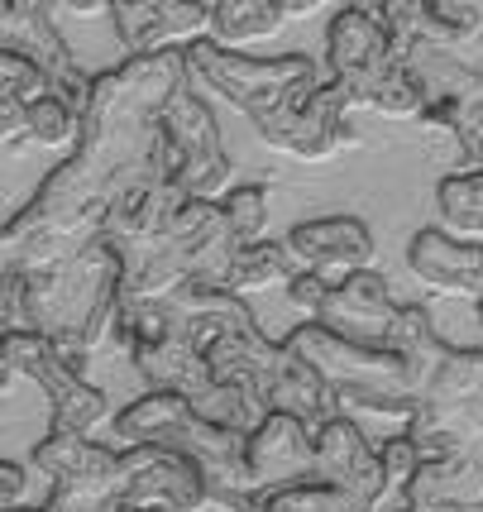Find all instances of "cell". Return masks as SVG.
Segmentation results:
<instances>
[{
	"instance_id": "cell-1",
	"label": "cell",
	"mask_w": 483,
	"mask_h": 512,
	"mask_svg": "<svg viewBox=\"0 0 483 512\" xmlns=\"http://www.w3.org/2000/svg\"><path fill=\"white\" fill-rule=\"evenodd\" d=\"M187 77L192 67L182 48L139 53L96 77L82 134L67 163H58L34 192V201L15 211L0 230V268L39 273L82 254L101 240L110 201L130 182L163 168L173 173L163 111Z\"/></svg>"
},
{
	"instance_id": "cell-2",
	"label": "cell",
	"mask_w": 483,
	"mask_h": 512,
	"mask_svg": "<svg viewBox=\"0 0 483 512\" xmlns=\"http://www.w3.org/2000/svg\"><path fill=\"white\" fill-rule=\"evenodd\" d=\"M120 288H125V264L106 240H96L82 254L39 273L0 268V316L5 331L48 335L82 369L120 316Z\"/></svg>"
},
{
	"instance_id": "cell-3",
	"label": "cell",
	"mask_w": 483,
	"mask_h": 512,
	"mask_svg": "<svg viewBox=\"0 0 483 512\" xmlns=\"http://www.w3.org/2000/svg\"><path fill=\"white\" fill-rule=\"evenodd\" d=\"M115 335L125 345L139 379L149 383V393H177L197 407L206 422L230 426V431H259L268 407L249 398L244 388L216 379V369L206 364L201 345L192 340L187 321L173 302H120Z\"/></svg>"
},
{
	"instance_id": "cell-4",
	"label": "cell",
	"mask_w": 483,
	"mask_h": 512,
	"mask_svg": "<svg viewBox=\"0 0 483 512\" xmlns=\"http://www.w3.org/2000/svg\"><path fill=\"white\" fill-rule=\"evenodd\" d=\"M192 82L206 91H216L220 101H230L235 111L249 115V125L259 130L264 144H273L278 134L307 111V101L316 96V87L326 82L316 72V58L307 53H283V58H249L240 48L216 44L211 34L192 39L182 48Z\"/></svg>"
},
{
	"instance_id": "cell-5",
	"label": "cell",
	"mask_w": 483,
	"mask_h": 512,
	"mask_svg": "<svg viewBox=\"0 0 483 512\" xmlns=\"http://www.w3.org/2000/svg\"><path fill=\"white\" fill-rule=\"evenodd\" d=\"M235 254H240V240L230 230L225 206L220 201H187L154 245L120 259L125 264L120 302H168L182 283L230 288Z\"/></svg>"
},
{
	"instance_id": "cell-6",
	"label": "cell",
	"mask_w": 483,
	"mask_h": 512,
	"mask_svg": "<svg viewBox=\"0 0 483 512\" xmlns=\"http://www.w3.org/2000/svg\"><path fill=\"white\" fill-rule=\"evenodd\" d=\"M287 345L335 388L340 407L374 412V417H402V422L417 417L421 388L412 379V369H407V359L388 350V345H354L345 335L326 331L321 321L297 326L287 335Z\"/></svg>"
},
{
	"instance_id": "cell-7",
	"label": "cell",
	"mask_w": 483,
	"mask_h": 512,
	"mask_svg": "<svg viewBox=\"0 0 483 512\" xmlns=\"http://www.w3.org/2000/svg\"><path fill=\"white\" fill-rule=\"evenodd\" d=\"M421 460L483 455V350L450 345L431 388L421 393L417 417L407 422Z\"/></svg>"
},
{
	"instance_id": "cell-8",
	"label": "cell",
	"mask_w": 483,
	"mask_h": 512,
	"mask_svg": "<svg viewBox=\"0 0 483 512\" xmlns=\"http://www.w3.org/2000/svg\"><path fill=\"white\" fill-rule=\"evenodd\" d=\"M0 369H5V383L10 379L39 383V393L48 398L53 426H67V431L91 436V431L110 417L106 393H101L96 383L82 379V369L39 331H5L0 335Z\"/></svg>"
},
{
	"instance_id": "cell-9",
	"label": "cell",
	"mask_w": 483,
	"mask_h": 512,
	"mask_svg": "<svg viewBox=\"0 0 483 512\" xmlns=\"http://www.w3.org/2000/svg\"><path fill=\"white\" fill-rule=\"evenodd\" d=\"M163 134H168V154H173V182L192 201H220L235 182V163L220 144V125L211 101L187 77L177 96L163 111Z\"/></svg>"
},
{
	"instance_id": "cell-10",
	"label": "cell",
	"mask_w": 483,
	"mask_h": 512,
	"mask_svg": "<svg viewBox=\"0 0 483 512\" xmlns=\"http://www.w3.org/2000/svg\"><path fill=\"white\" fill-rule=\"evenodd\" d=\"M34 469L48 474V503H110L125 489V455L96 446L82 431L53 426L44 441L34 446Z\"/></svg>"
},
{
	"instance_id": "cell-11",
	"label": "cell",
	"mask_w": 483,
	"mask_h": 512,
	"mask_svg": "<svg viewBox=\"0 0 483 512\" xmlns=\"http://www.w3.org/2000/svg\"><path fill=\"white\" fill-rule=\"evenodd\" d=\"M326 67L330 77L345 87L350 106H364L374 111L378 91L388 87L397 67H402V53H397L393 34L378 20H369L364 10L345 5L335 20L326 24Z\"/></svg>"
},
{
	"instance_id": "cell-12",
	"label": "cell",
	"mask_w": 483,
	"mask_h": 512,
	"mask_svg": "<svg viewBox=\"0 0 483 512\" xmlns=\"http://www.w3.org/2000/svg\"><path fill=\"white\" fill-rule=\"evenodd\" d=\"M58 5L63 0H0V39H5V48L29 53L53 77V91L67 106L77 115H87L96 77H87L72 58L63 29H58Z\"/></svg>"
},
{
	"instance_id": "cell-13",
	"label": "cell",
	"mask_w": 483,
	"mask_h": 512,
	"mask_svg": "<svg viewBox=\"0 0 483 512\" xmlns=\"http://www.w3.org/2000/svg\"><path fill=\"white\" fill-rule=\"evenodd\" d=\"M125 489L120 503L139 512H197L211 503L206 469L168 446H125Z\"/></svg>"
},
{
	"instance_id": "cell-14",
	"label": "cell",
	"mask_w": 483,
	"mask_h": 512,
	"mask_svg": "<svg viewBox=\"0 0 483 512\" xmlns=\"http://www.w3.org/2000/svg\"><path fill=\"white\" fill-rule=\"evenodd\" d=\"M321 479V460H316V431L292 412H268L259 431H249V484L254 493L297 489V484H316Z\"/></svg>"
},
{
	"instance_id": "cell-15",
	"label": "cell",
	"mask_w": 483,
	"mask_h": 512,
	"mask_svg": "<svg viewBox=\"0 0 483 512\" xmlns=\"http://www.w3.org/2000/svg\"><path fill=\"white\" fill-rule=\"evenodd\" d=\"M187 192L173 182V173L163 168V173H149V178L130 182L120 197L110 201L106 211V225H101V240H106L120 259H130L139 249H149L173 225V216L187 206Z\"/></svg>"
},
{
	"instance_id": "cell-16",
	"label": "cell",
	"mask_w": 483,
	"mask_h": 512,
	"mask_svg": "<svg viewBox=\"0 0 483 512\" xmlns=\"http://www.w3.org/2000/svg\"><path fill=\"white\" fill-rule=\"evenodd\" d=\"M407 268L440 297L483 302V240H464L445 225H426L407 245Z\"/></svg>"
},
{
	"instance_id": "cell-17",
	"label": "cell",
	"mask_w": 483,
	"mask_h": 512,
	"mask_svg": "<svg viewBox=\"0 0 483 512\" xmlns=\"http://www.w3.org/2000/svg\"><path fill=\"white\" fill-rule=\"evenodd\" d=\"M316 460H321V484L350 493L364 512H383V455L350 417H335L316 431Z\"/></svg>"
},
{
	"instance_id": "cell-18",
	"label": "cell",
	"mask_w": 483,
	"mask_h": 512,
	"mask_svg": "<svg viewBox=\"0 0 483 512\" xmlns=\"http://www.w3.org/2000/svg\"><path fill=\"white\" fill-rule=\"evenodd\" d=\"M287 249L297 268H311V273H326L330 283L350 278L359 268L374 264V230L359 221V216H316V221H302L287 230Z\"/></svg>"
},
{
	"instance_id": "cell-19",
	"label": "cell",
	"mask_w": 483,
	"mask_h": 512,
	"mask_svg": "<svg viewBox=\"0 0 483 512\" xmlns=\"http://www.w3.org/2000/svg\"><path fill=\"white\" fill-rule=\"evenodd\" d=\"M397 307L393 302V288H388V278L374 273V268H359L350 278H340L326 297V312L316 316L326 331L345 335L354 345H388V331H393L397 321Z\"/></svg>"
},
{
	"instance_id": "cell-20",
	"label": "cell",
	"mask_w": 483,
	"mask_h": 512,
	"mask_svg": "<svg viewBox=\"0 0 483 512\" xmlns=\"http://www.w3.org/2000/svg\"><path fill=\"white\" fill-rule=\"evenodd\" d=\"M350 111L354 106H350V96H345V87H340L335 77H326V82L316 87V96L307 101V111L297 115L268 149L302 158V163H326V158L345 154V149H359Z\"/></svg>"
},
{
	"instance_id": "cell-21",
	"label": "cell",
	"mask_w": 483,
	"mask_h": 512,
	"mask_svg": "<svg viewBox=\"0 0 483 512\" xmlns=\"http://www.w3.org/2000/svg\"><path fill=\"white\" fill-rule=\"evenodd\" d=\"M110 24H115V39L125 44L130 58L187 48L192 39L211 34V15L182 10L177 0H110Z\"/></svg>"
},
{
	"instance_id": "cell-22",
	"label": "cell",
	"mask_w": 483,
	"mask_h": 512,
	"mask_svg": "<svg viewBox=\"0 0 483 512\" xmlns=\"http://www.w3.org/2000/svg\"><path fill=\"white\" fill-rule=\"evenodd\" d=\"M407 508L421 512H483V455L421 460L407 484Z\"/></svg>"
},
{
	"instance_id": "cell-23",
	"label": "cell",
	"mask_w": 483,
	"mask_h": 512,
	"mask_svg": "<svg viewBox=\"0 0 483 512\" xmlns=\"http://www.w3.org/2000/svg\"><path fill=\"white\" fill-rule=\"evenodd\" d=\"M388 350H397V355L407 359V369H412V379H417V388L426 393L431 388V379H436V369L445 364V355H450V345L440 340V331L431 326V312L426 307H402L393 321V331H388Z\"/></svg>"
},
{
	"instance_id": "cell-24",
	"label": "cell",
	"mask_w": 483,
	"mask_h": 512,
	"mask_svg": "<svg viewBox=\"0 0 483 512\" xmlns=\"http://www.w3.org/2000/svg\"><path fill=\"white\" fill-rule=\"evenodd\" d=\"M283 24H287L283 0H220L216 24H211V39L225 44V48H240V44L273 39Z\"/></svg>"
},
{
	"instance_id": "cell-25",
	"label": "cell",
	"mask_w": 483,
	"mask_h": 512,
	"mask_svg": "<svg viewBox=\"0 0 483 512\" xmlns=\"http://www.w3.org/2000/svg\"><path fill=\"white\" fill-rule=\"evenodd\" d=\"M421 29L464 58L483 63V0H426Z\"/></svg>"
},
{
	"instance_id": "cell-26",
	"label": "cell",
	"mask_w": 483,
	"mask_h": 512,
	"mask_svg": "<svg viewBox=\"0 0 483 512\" xmlns=\"http://www.w3.org/2000/svg\"><path fill=\"white\" fill-rule=\"evenodd\" d=\"M297 273V259H292V249L287 240H254V245H240L235 254V264H230V288L249 297V292H268L287 283Z\"/></svg>"
},
{
	"instance_id": "cell-27",
	"label": "cell",
	"mask_w": 483,
	"mask_h": 512,
	"mask_svg": "<svg viewBox=\"0 0 483 512\" xmlns=\"http://www.w3.org/2000/svg\"><path fill=\"white\" fill-rule=\"evenodd\" d=\"M436 216L464 240H483V173H450L436 182Z\"/></svg>"
},
{
	"instance_id": "cell-28",
	"label": "cell",
	"mask_w": 483,
	"mask_h": 512,
	"mask_svg": "<svg viewBox=\"0 0 483 512\" xmlns=\"http://www.w3.org/2000/svg\"><path fill=\"white\" fill-rule=\"evenodd\" d=\"M225 216H230V230L240 245H254V240H268V187L249 182V187H230L225 192Z\"/></svg>"
},
{
	"instance_id": "cell-29",
	"label": "cell",
	"mask_w": 483,
	"mask_h": 512,
	"mask_svg": "<svg viewBox=\"0 0 483 512\" xmlns=\"http://www.w3.org/2000/svg\"><path fill=\"white\" fill-rule=\"evenodd\" d=\"M29 125H34V144L58 149V144H77V134H82V115L72 111L58 91H48L44 101H34V106H29Z\"/></svg>"
},
{
	"instance_id": "cell-30",
	"label": "cell",
	"mask_w": 483,
	"mask_h": 512,
	"mask_svg": "<svg viewBox=\"0 0 483 512\" xmlns=\"http://www.w3.org/2000/svg\"><path fill=\"white\" fill-rule=\"evenodd\" d=\"M48 91H53V77L29 53H20V48L0 53V96H20V101L34 106V101H44Z\"/></svg>"
},
{
	"instance_id": "cell-31",
	"label": "cell",
	"mask_w": 483,
	"mask_h": 512,
	"mask_svg": "<svg viewBox=\"0 0 483 512\" xmlns=\"http://www.w3.org/2000/svg\"><path fill=\"white\" fill-rule=\"evenodd\" d=\"M383 455V503H397V508H407V484H412V474L421 469V450L417 441L402 431L393 436L388 446L378 450Z\"/></svg>"
},
{
	"instance_id": "cell-32",
	"label": "cell",
	"mask_w": 483,
	"mask_h": 512,
	"mask_svg": "<svg viewBox=\"0 0 483 512\" xmlns=\"http://www.w3.org/2000/svg\"><path fill=\"white\" fill-rule=\"evenodd\" d=\"M264 512H364L359 503H354L350 493L330 489V484H297V489H283L268 498Z\"/></svg>"
},
{
	"instance_id": "cell-33",
	"label": "cell",
	"mask_w": 483,
	"mask_h": 512,
	"mask_svg": "<svg viewBox=\"0 0 483 512\" xmlns=\"http://www.w3.org/2000/svg\"><path fill=\"white\" fill-rule=\"evenodd\" d=\"M330 288H335V283H330L326 273H311V268H297V273L287 278V302H292V307H297L302 316H311V321H316V316L326 312Z\"/></svg>"
},
{
	"instance_id": "cell-34",
	"label": "cell",
	"mask_w": 483,
	"mask_h": 512,
	"mask_svg": "<svg viewBox=\"0 0 483 512\" xmlns=\"http://www.w3.org/2000/svg\"><path fill=\"white\" fill-rule=\"evenodd\" d=\"M0 144H5V158H15L24 144H34L29 101H20V96H0Z\"/></svg>"
},
{
	"instance_id": "cell-35",
	"label": "cell",
	"mask_w": 483,
	"mask_h": 512,
	"mask_svg": "<svg viewBox=\"0 0 483 512\" xmlns=\"http://www.w3.org/2000/svg\"><path fill=\"white\" fill-rule=\"evenodd\" d=\"M24 493H29V469L20 460H0V512L24 508Z\"/></svg>"
},
{
	"instance_id": "cell-36",
	"label": "cell",
	"mask_w": 483,
	"mask_h": 512,
	"mask_svg": "<svg viewBox=\"0 0 483 512\" xmlns=\"http://www.w3.org/2000/svg\"><path fill=\"white\" fill-rule=\"evenodd\" d=\"M44 512H139V508L120 503V498H110V503H82V508H67V503H44Z\"/></svg>"
},
{
	"instance_id": "cell-37",
	"label": "cell",
	"mask_w": 483,
	"mask_h": 512,
	"mask_svg": "<svg viewBox=\"0 0 483 512\" xmlns=\"http://www.w3.org/2000/svg\"><path fill=\"white\" fill-rule=\"evenodd\" d=\"M63 10H72V15H110V0H63Z\"/></svg>"
},
{
	"instance_id": "cell-38",
	"label": "cell",
	"mask_w": 483,
	"mask_h": 512,
	"mask_svg": "<svg viewBox=\"0 0 483 512\" xmlns=\"http://www.w3.org/2000/svg\"><path fill=\"white\" fill-rule=\"evenodd\" d=\"M321 5H330V0H283L287 20H302V15H316Z\"/></svg>"
},
{
	"instance_id": "cell-39",
	"label": "cell",
	"mask_w": 483,
	"mask_h": 512,
	"mask_svg": "<svg viewBox=\"0 0 483 512\" xmlns=\"http://www.w3.org/2000/svg\"><path fill=\"white\" fill-rule=\"evenodd\" d=\"M182 10H197V15H211V24H216V5L220 0H177Z\"/></svg>"
},
{
	"instance_id": "cell-40",
	"label": "cell",
	"mask_w": 483,
	"mask_h": 512,
	"mask_svg": "<svg viewBox=\"0 0 483 512\" xmlns=\"http://www.w3.org/2000/svg\"><path fill=\"white\" fill-rule=\"evenodd\" d=\"M5 512H44V508H5Z\"/></svg>"
},
{
	"instance_id": "cell-41",
	"label": "cell",
	"mask_w": 483,
	"mask_h": 512,
	"mask_svg": "<svg viewBox=\"0 0 483 512\" xmlns=\"http://www.w3.org/2000/svg\"><path fill=\"white\" fill-rule=\"evenodd\" d=\"M393 512H421V508H393Z\"/></svg>"
},
{
	"instance_id": "cell-42",
	"label": "cell",
	"mask_w": 483,
	"mask_h": 512,
	"mask_svg": "<svg viewBox=\"0 0 483 512\" xmlns=\"http://www.w3.org/2000/svg\"><path fill=\"white\" fill-rule=\"evenodd\" d=\"M474 307H479V321H483V302H474Z\"/></svg>"
}]
</instances>
